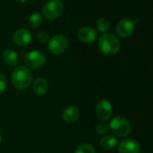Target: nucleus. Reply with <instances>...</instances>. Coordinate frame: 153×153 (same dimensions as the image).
Wrapping results in <instances>:
<instances>
[{
	"mask_svg": "<svg viewBox=\"0 0 153 153\" xmlns=\"http://www.w3.org/2000/svg\"><path fill=\"white\" fill-rule=\"evenodd\" d=\"M31 71L24 66H19L14 69L12 74V83L16 89L22 90L29 87L32 81Z\"/></svg>",
	"mask_w": 153,
	"mask_h": 153,
	"instance_id": "1",
	"label": "nucleus"
},
{
	"mask_svg": "<svg viewBox=\"0 0 153 153\" xmlns=\"http://www.w3.org/2000/svg\"><path fill=\"white\" fill-rule=\"evenodd\" d=\"M98 45L100 51L108 56L117 54L120 49V41L118 38L112 33H103L99 40Z\"/></svg>",
	"mask_w": 153,
	"mask_h": 153,
	"instance_id": "2",
	"label": "nucleus"
},
{
	"mask_svg": "<svg viewBox=\"0 0 153 153\" xmlns=\"http://www.w3.org/2000/svg\"><path fill=\"white\" fill-rule=\"evenodd\" d=\"M108 126L112 133L117 137H126L132 131V126L129 121L122 116L113 118Z\"/></svg>",
	"mask_w": 153,
	"mask_h": 153,
	"instance_id": "3",
	"label": "nucleus"
},
{
	"mask_svg": "<svg viewBox=\"0 0 153 153\" xmlns=\"http://www.w3.org/2000/svg\"><path fill=\"white\" fill-rule=\"evenodd\" d=\"M64 11V4L61 0H50L42 9L43 15L49 21L57 19Z\"/></svg>",
	"mask_w": 153,
	"mask_h": 153,
	"instance_id": "4",
	"label": "nucleus"
},
{
	"mask_svg": "<svg viewBox=\"0 0 153 153\" xmlns=\"http://www.w3.org/2000/svg\"><path fill=\"white\" fill-rule=\"evenodd\" d=\"M46 56L40 50H31L24 54L25 64L32 69L42 68L46 63Z\"/></svg>",
	"mask_w": 153,
	"mask_h": 153,
	"instance_id": "5",
	"label": "nucleus"
},
{
	"mask_svg": "<svg viewBox=\"0 0 153 153\" xmlns=\"http://www.w3.org/2000/svg\"><path fill=\"white\" fill-rule=\"evenodd\" d=\"M68 48V41L63 35H55L48 41V50L55 55H60L65 52Z\"/></svg>",
	"mask_w": 153,
	"mask_h": 153,
	"instance_id": "6",
	"label": "nucleus"
},
{
	"mask_svg": "<svg viewBox=\"0 0 153 153\" xmlns=\"http://www.w3.org/2000/svg\"><path fill=\"white\" fill-rule=\"evenodd\" d=\"M97 116L102 121H108L111 118L113 114V107L111 103L107 99H100L95 108Z\"/></svg>",
	"mask_w": 153,
	"mask_h": 153,
	"instance_id": "7",
	"label": "nucleus"
},
{
	"mask_svg": "<svg viewBox=\"0 0 153 153\" xmlns=\"http://www.w3.org/2000/svg\"><path fill=\"white\" fill-rule=\"evenodd\" d=\"M116 31L120 37L127 38L131 36L134 31V22L129 18H124L117 24Z\"/></svg>",
	"mask_w": 153,
	"mask_h": 153,
	"instance_id": "8",
	"label": "nucleus"
},
{
	"mask_svg": "<svg viewBox=\"0 0 153 153\" xmlns=\"http://www.w3.org/2000/svg\"><path fill=\"white\" fill-rule=\"evenodd\" d=\"M140 144L134 140H125L121 142L118 145L119 153H140Z\"/></svg>",
	"mask_w": 153,
	"mask_h": 153,
	"instance_id": "9",
	"label": "nucleus"
},
{
	"mask_svg": "<svg viewBox=\"0 0 153 153\" xmlns=\"http://www.w3.org/2000/svg\"><path fill=\"white\" fill-rule=\"evenodd\" d=\"M78 38L84 43H91L96 40L97 32L92 27L84 26L78 31Z\"/></svg>",
	"mask_w": 153,
	"mask_h": 153,
	"instance_id": "10",
	"label": "nucleus"
},
{
	"mask_svg": "<svg viewBox=\"0 0 153 153\" xmlns=\"http://www.w3.org/2000/svg\"><path fill=\"white\" fill-rule=\"evenodd\" d=\"M31 33L27 29H19L14 32L13 39L15 44L19 46H25L31 41Z\"/></svg>",
	"mask_w": 153,
	"mask_h": 153,
	"instance_id": "11",
	"label": "nucleus"
},
{
	"mask_svg": "<svg viewBox=\"0 0 153 153\" xmlns=\"http://www.w3.org/2000/svg\"><path fill=\"white\" fill-rule=\"evenodd\" d=\"M80 115V111L78 107L74 106H71L66 107L63 112V119L67 124H74L75 123Z\"/></svg>",
	"mask_w": 153,
	"mask_h": 153,
	"instance_id": "12",
	"label": "nucleus"
},
{
	"mask_svg": "<svg viewBox=\"0 0 153 153\" xmlns=\"http://www.w3.org/2000/svg\"><path fill=\"white\" fill-rule=\"evenodd\" d=\"M33 91L37 96H44L48 88V81L44 78H38L34 82H33Z\"/></svg>",
	"mask_w": 153,
	"mask_h": 153,
	"instance_id": "13",
	"label": "nucleus"
},
{
	"mask_svg": "<svg viewBox=\"0 0 153 153\" xmlns=\"http://www.w3.org/2000/svg\"><path fill=\"white\" fill-rule=\"evenodd\" d=\"M3 60L10 66H16L18 63V54L12 49H6L2 53Z\"/></svg>",
	"mask_w": 153,
	"mask_h": 153,
	"instance_id": "14",
	"label": "nucleus"
},
{
	"mask_svg": "<svg viewBox=\"0 0 153 153\" xmlns=\"http://www.w3.org/2000/svg\"><path fill=\"white\" fill-rule=\"evenodd\" d=\"M117 144V140L113 135H107L100 140V146L105 150H112Z\"/></svg>",
	"mask_w": 153,
	"mask_h": 153,
	"instance_id": "15",
	"label": "nucleus"
},
{
	"mask_svg": "<svg viewBox=\"0 0 153 153\" xmlns=\"http://www.w3.org/2000/svg\"><path fill=\"white\" fill-rule=\"evenodd\" d=\"M42 23V15L39 13L32 14L29 18V25L31 28H37Z\"/></svg>",
	"mask_w": 153,
	"mask_h": 153,
	"instance_id": "16",
	"label": "nucleus"
},
{
	"mask_svg": "<svg viewBox=\"0 0 153 153\" xmlns=\"http://www.w3.org/2000/svg\"><path fill=\"white\" fill-rule=\"evenodd\" d=\"M96 25H97V29L99 30V32L102 33H106L109 29V23L106 18H100L97 21Z\"/></svg>",
	"mask_w": 153,
	"mask_h": 153,
	"instance_id": "17",
	"label": "nucleus"
},
{
	"mask_svg": "<svg viewBox=\"0 0 153 153\" xmlns=\"http://www.w3.org/2000/svg\"><path fill=\"white\" fill-rule=\"evenodd\" d=\"M74 153H96V151L91 144L82 143L75 149Z\"/></svg>",
	"mask_w": 153,
	"mask_h": 153,
	"instance_id": "18",
	"label": "nucleus"
},
{
	"mask_svg": "<svg viewBox=\"0 0 153 153\" xmlns=\"http://www.w3.org/2000/svg\"><path fill=\"white\" fill-rule=\"evenodd\" d=\"M96 133L100 134V135H103V134H106L108 133L109 131V126L108 124H107L106 123H100L97 126H96Z\"/></svg>",
	"mask_w": 153,
	"mask_h": 153,
	"instance_id": "19",
	"label": "nucleus"
},
{
	"mask_svg": "<svg viewBox=\"0 0 153 153\" xmlns=\"http://www.w3.org/2000/svg\"><path fill=\"white\" fill-rule=\"evenodd\" d=\"M37 39H38V41H39L40 43H43V44H44V43H46V42H48V41H49V36H48V32H40L38 33Z\"/></svg>",
	"mask_w": 153,
	"mask_h": 153,
	"instance_id": "20",
	"label": "nucleus"
},
{
	"mask_svg": "<svg viewBox=\"0 0 153 153\" xmlns=\"http://www.w3.org/2000/svg\"><path fill=\"white\" fill-rule=\"evenodd\" d=\"M7 87V79L4 75L0 74V95L5 90Z\"/></svg>",
	"mask_w": 153,
	"mask_h": 153,
	"instance_id": "21",
	"label": "nucleus"
},
{
	"mask_svg": "<svg viewBox=\"0 0 153 153\" xmlns=\"http://www.w3.org/2000/svg\"><path fill=\"white\" fill-rule=\"evenodd\" d=\"M16 2H18V3H20V4H22V3H24L26 0H15Z\"/></svg>",
	"mask_w": 153,
	"mask_h": 153,
	"instance_id": "22",
	"label": "nucleus"
},
{
	"mask_svg": "<svg viewBox=\"0 0 153 153\" xmlns=\"http://www.w3.org/2000/svg\"><path fill=\"white\" fill-rule=\"evenodd\" d=\"M1 142H2V134L0 133V143H1Z\"/></svg>",
	"mask_w": 153,
	"mask_h": 153,
	"instance_id": "23",
	"label": "nucleus"
}]
</instances>
